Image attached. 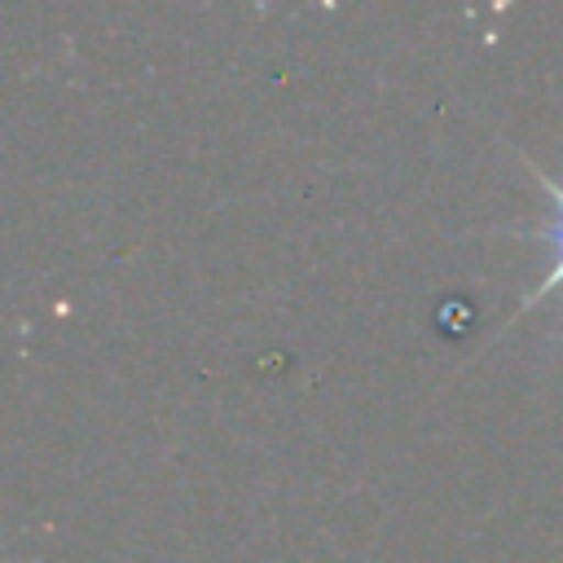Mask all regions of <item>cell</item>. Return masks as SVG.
<instances>
[{
  "mask_svg": "<svg viewBox=\"0 0 563 563\" xmlns=\"http://www.w3.org/2000/svg\"><path fill=\"white\" fill-rule=\"evenodd\" d=\"M541 185L550 189V198H554V207H559V211H554V224H550V229H537V233H541L545 242H554V251H559V260H554V268H550V277H545V282H541V286H537V290H532V295H528L523 303H537V299H541L545 290H554V286H563V185H559L554 176H545V172H541Z\"/></svg>",
  "mask_w": 563,
  "mask_h": 563,
  "instance_id": "1",
  "label": "cell"
}]
</instances>
